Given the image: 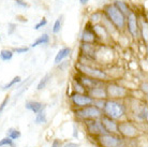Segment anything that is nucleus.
<instances>
[{
  "instance_id": "nucleus-10",
  "label": "nucleus",
  "mask_w": 148,
  "mask_h": 147,
  "mask_svg": "<svg viewBox=\"0 0 148 147\" xmlns=\"http://www.w3.org/2000/svg\"><path fill=\"white\" fill-rule=\"evenodd\" d=\"M128 19V30L131 33L132 37H137L138 33V24H137V17L135 13L132 11H130L128 15L126 16Z\"/></svg>"
},
{
  "instance_id": "nucleus-11",
  "label": "nucleus",
  "mask_w": 148,
  "mask_h": 147,
  "mask_svg": "<svg viewBox=\"0 0 148 147\" xmlns=\"http://www.w3.org/2000/svg\"><path fill=\"white\" fill-rule=\"evenodd\" d=\"M81 39H82V41H83V43L92 44L97 39V36H96V33H95V31H93L92 27L90 28L89 26H87L85 29L83 30V32H82Z\"/></svg>"
},
{
  "instance_id": "nucleus-25",
  "label": "nucleus",
  "mask_w": 148,
  "mask_h": 147,
  "mask_svg": "<svg viewBox=\"0 0 148 147\" xmlns=\"http://www.w3.org/2000/svg\"><path fill=\"white\" fill-rule=\"evenodd\" d=\"M2 146H13V141L10 137H3L0 140V147Z\"/></svg>"
},
{
  "instance_id": "nucleus-1",
  "label": "nucleus",
  "mask_w": 148,
  "mask_h": 147,
  "mask_svg": "<svg viewBox=\"0 0 148 147\" xmlns=\"http://www.w3.org/2000/svg\"><path fill=\"white\" fill-rule=\"evenodd\" d=\"M104 13L116 28L122 29L126 25V16L119 11L114 4H108L104 8Z\"/></svg>"
},
{
  "instance_id": "nucleus-33",
  "label": "nucleus",
  "mask_w": 148,
  "mask_h": 147,
  "mask_svg": "<svg viewBox=\"0 0 148 147\" xmlns=\"http://www.w3.org/2000/svg\"><path fill=\"white\" fill-rule=\"evenodd\" d=\"M63 147H79V145L76 143H72V142H70V143L64 144V146Z\"/></svg>"
},
{
  "instance_id": "nucleus-2",
  "label": "nucleus",
  "mask_w": 148,
  "mask_h": 147,
  "mask_svg": "<svg viewBox=\"0 0 148 147\" xmlns=\"http://www.w3.org/2000/svg\"><path fill=\"white\" fill-rule=\"evenodd\" d=\"M104 113H105V116L110 117L111 119H120V118L123 116L125 114V106L123 104L116 100H108V101H105V104H104Z\"/></svg>"
},
{
  "instance_id": "nucleus-29",
  "label": "nucleus",
  "mask_w": 148,
  "mask_h": 147,
  "mask_svg": "<svg viewBox=\"0 0 148 147\" xmlns=\"http://www.w3.org/2000/svg\"><path fill=\"white\" fill-rule=\"evenodd\" d=\"M8 102H9V97H5V98H4V100L2 101V103L0 104V115L2 114V112H3L4 107H5V105L8 104Z\"/></svg>"
},
{
  "instance_id": "nucleus-26",
  "label": "nucleus",
  "mask_w": 148,
  "mask_h": 147,
  "mask_svg": "<svg viewBox=\"0 0 148 147\" xmlns=\"http://www.w3.org/2000/svg\"><path fill=\"white\" fill-rule=\"evenodd\" d=\"M61 29V19H56L55 24H54V27H53V33H58Z\"/></svg>"
},
{
  "instance_id": "nucleus-28",
  "label": "nucleus",
  "mask_w": 148,
  "mask_h": 147,
  "mask_svg": "<svg viewBox=\"0 0 148 147\" xmlns=\"http://www.w3.org/2000/svg\"><path fill=\"white\" fill-rule=\"evenodd\" d=\"M29 51V47H16L14 48L13 53H17V54H23V53H27Z\"/></svg>"
},
{
  "instance_id": "nucleus-24",
  "label": "nucleus",
  "mask_w": 148,
  "mask_h": 147,
  "mask_svg": "<svg viewBox=\"0 0 148 147\" xmlns=\"http://www.w3.org/2000/svg\"><path fill=\"white\" fill-rule=\"evenodd\" d=\"M22 81V78H21V76H15L13 80H11V81L9 82L8 84H5L3 86V89H9L11 88L12 86H14L15 84H17V83H19V82Z\"/></svg>"
},
{
  "instance_id": "nucleus-15",
  "label": "nucleus",
  "mask_w": 148,
  "mask_h": 147,
  "mask_svg": "<svg viewBox=\"0 0 148 147\" xmlns=\"http://www.w3.org/2000/svg\"><path fill=\"white\" fill-rule=\"evenodd\" d=\"M25 106H26L27 110L34 112V114H38L41 111L44 110V105L41 102H38V101H28Z\"/></svg>"
},
{
  "instance_id": "nucleus-9",
  "label": "nucleus",
  "mask_w": 148,
  "mask_h": 147,
  "mask_svg": "<svg viewBox=\"0 0 148 147\" xmlns=\"http://www.w3.org/2000/svg\"><path fill=\"white\" fill-rule=\"evenodd\" d=\"M86 125H87V128H88L90 133L99 134V135L108 133L106 130L104 129L103 125H102L100 120H98V119H87V120H86Z\"/></svg>"
},
{
  "instance_id": "nucleus-17",
  "label": "nucleus",
  "mask_w": 148,
  "mask_h": 147,
  "mask_svg": "<svg viewBox=\"0 0 148 147\" xmlns=\"http://www.w3.org/2000/svg\"><path fill=\"white\" fill-rule=\"evenodd\" d=\"M114 5L117 8V9H118L119 11L121 12L125 16H127V15H128V13L130 12L129 5H128L125 1H122V0H115Z\"/></svg>"
},
{
  "instance_id": "nucleus-31",
  "label": "nucleus",
  "mask_w": 148,
  "mask_h": 147,
  "mask_svg": "<svg viewBox=\"0 0 148 147\" xmlns=\"http://www.w3.org/2000/svg\"><path fill=\"white\" fill-rule=\"evenodd\" d=\"M15 4L18 5L19 8H24V9L28 7V4H27L24 0H15Z\"/></svg>"
},
{
  "instance_id": "nucleus-12",
  "label": "nucleus",
  "mask_w": 148,
  "mask_h": 147,
  "mask_svg": "<svg viewBox=\"0 0 148 147\" xmlns=\"http://www.w3.org/2000/svg\"><path fill=\"white\" fill-rule=\"evenodd\" d=\"M100 122H101V124L103 125L104 129L106 130L108 133L118 132V130H117V124L115 122L114 119H111V118L108 117V116H103V117L101 118Z\"/></svg>"
},
{
  "instance_id": "nucleus-8",
  "label": "nucleus",
  "mask_w": 148,
  "mask_h": 147,
  "mask_svg": "<svg viewBox=\"0 0 148 147\" xmlns=\"http://www.w3.org/2000/svg\"><path fill=\"white\" fill-rule=\"evenodd\" d=\"M71 100H72V102H73L74 105L79 106V107L88 106V105H90V104L93 103V99L91 97L83 95V93H77V92H75V93H73V95L71 96Z\"/></svg>"
},
{
  "instance_id": "nucleus-3",
  "label": "nucleus",
  "mask_w": 148,
  "mask_h": 147,
  "mask_svg": "<svg viewBox=\"0 0 148 147\" xmlns=\"http://www.w3.org/2000/svg\"><path fill=\"white\" fill-rule=\"evenodd\" d=\"M76 115L83 119H98L102 116V112L95 105H88V106L82 107L81 110L76 111Z\"/></svg>"
},
{
  "instance_id": "nucleus-22",
  "label": "nucleus",
  "mask_w": 148,
  "mask_h": 147,
  "mask_svg": "<svg viewBox=\"0 0 148 147\" xmlns=\"http://www.w3.org/2000/svg\"><path fill=\"white\" fill-rule=\"evenodd\" d=\"M7 135L12 141H15L21 137V132H19L18 130H16V129H9L7 132Z\"/></svg>"
},
{
  "instance_id": "nucleus-27",
  "label": "nucleus",
  "mask_w": 148,
  "mask_h": 147,
  "mask_svg": "<svg viewBox=\"0 0 148 147\" xmlns=\"http://www.w3.org/2000/svg\"><path fill=\"white\" fill-rule=\"evenodd\" d=\"M46 24H47V19H45V17H43V19H41L40 22L38 23V24H36V25H34V30H39L40 29V28H42V27H44L45 25H46Z\"/></svg>"
},
{
  "instance_id": "nucleus-13",
  "label": "nucleus",
  "mask_w": 148,
  "mask_h": 147,
  "mask_svg": "<svg viewBox=\"0 0 148 147\" xmlns=\"http://www.w3.org/2000/svg\"><path fill=\"white\" fill-rule=\"evenodd\" d=\"M77 82L83 86V87L88 88V89H92V88H95V87H98V85H99V82L97 81V80L91 78V77L85 76V75L78 77Z\"/></svg>"
},
{
  "instance_id": "nucleus-5",
  "label": "nucleus",
  "mask_w": 148,
  "mask_h": 147,
  "mask_svg": "<svg viewBox=\"0 0 148 147\" xmlns=\"http://www.w3.org/2000/svg\"><path fill=\"white\" fill-rule=\"evenodd\" d=\"M117 130L120 132L123 136L127 137H134L137 134V129L136 127L129 122H121L117 124Z\"/></svg>"
},
{
  "instance_id": "nucleus-18",
  "label": "nucleus",
  "mask_w": 148,
  "mask_h": 147,
  "mask_svg": "<svg viewBox=\"0 0 148 147\" xmlns=\"http://www.w3.org/2000/svg\"><path fill=\"white\" fill-rule=\"evenodd\" d=\"M48 42H49V37H48V34L44 33V34H42L40 37L38 38L37 40L34 41V43L31 44V47H37L39 45H42V44H47Z\"/></svg>"
},
{
  "instance_id": "nucleus-7",
  "label": "nucleus",
  "mask_w": 148,
  "mask_h": 147,
  "mask_svg": "<svg viewBox=\"0 0 148 147\" xmlns=\"http://www.w3.org/2000/svg\"><path fill=\"white\" fill-rule=\"evenodd\" d=\"M99 142L103 147H119L120 145V139L112 133L101 134L99 136Z\"/></svg>"
},
{
  "instance_id": "nucleus-30",
  "label": "nucleus",
  "mask_w": 148,
  "mask_h": 147,
  "mask_svg": "<svg viewBox=\"0 0 148 147\" xmlns=\"http://www.w3.org/2000/svg\"><path fill=\"white\" fill-rule=\"evenodd\" d=\"M101 19V15L99 14V13H95V14L91 15V17H90V21L92 23H97V22H99Z\"/></svg>"
},
{
  "instance_id": "nucleus-35",
  "label": "nucleus",
  "mask_w": 148,
  "mask_h": 147,
  "mask_svg": "<svg viewBox=\"0 0 148 147\" xmlns=\"http://www.w3.org/2000/svg\"><path fill=\"white\" fill-rule=\"evenodd\" d=\"M143 34H144V39L147 41V26H144V29H143Z\"/></svg>"
},
{
  "instance_id": "nucleus-19",
  "label": "nucleus",
  "mask_w": 148,
  "mask_h": 147,
  "mask_svg": "<svg viewBox=\"0 0 148 147\" xmlns=\"http://www.w3.org/2000/svg\"><path fill=\"white\" fill-rule=\"evenodd\" d=\"M13 58V51L10 49H2L0 52V59L2 61H10Z\"/></svg>"
},
{
  "instance_id": "nucleus-21",
  "label": "nucleus",
  "mask_w": 148,
  "mask_h": 147,
  "mask_svg": "<svg viewBox=\"0 0 148 147\" xmlns=\"http://www.w3.org/2000/svg\"><path fill=\"white\" fill-rule=\"evenodd\" d=\"M46 122H47V119H46V113L44 112V110L41 111L40 113L37 114V117L34 119V122L37 125H42V124H45Z\"/></svg>"
},
{
  "instance_id": "nucleus-23",
  "label": "nucleus",
  "mask_w": 148,
  "mask_h": 147,
  "mask_svg": "<svg viewBox=\"0 0 148 147\" xmlns=\"http://www.w3.org/2000/svg\"><path fill=\"white\" fill-rule=\"evenodd\" d=\"M49 80H51V75H49V74H45L44 76H43V78H42V80L39 82V84H38V86H37L38 90H41V89L45 88L46 85L48 84Z\"/></svg>"
},
{
  "instance_id": "nucleus-34",
  "label": "nucleus",
  "mask_w": 148,
  "mask_h": 147,
  "mask_svg": "<svg viewBox=\"0 0 148 147\" xmlns=\"http://www.w3.org/2000/svg\"><path fill=\"white\" fill-rule=\"evenodd\" d=\"M52 147H60V142L58 140H55L52 143Z\"/></svg>"
},
{
  "instance_id": "nucleus-14",
  "label": "nucleus",
  "mask_w": 148,
  "mask_h": 147,
  "mask_svg": "<svg viewBox=\"0 0 148 147\" xmlns=\"http://www.w3.org/2000/svg\"><path fill=\"white\" fill-rule=\"evenodd\" d=\"M89 97H91L92 99H103L106 97V91H105V88H102V87H95V88L90 89L89 91Z\"/></svg>"
},
{
  "instance_id": "nucleus-16",
  "label": "nucleus",
  "mask_w": 148,
  "mask_h": 147,
  "mask_svg": "<svg viewBox=\"0 0 148 147\" xmlns=\"http://www.w3.org/2000/svg\"><path fill=\"white\" fill-rule=\"evenodd\" d=\"M71 53V49L69 47H63L61 48L58 53H57V55L55 57V65H59L60 63H62L63 59H66L68 56L70 55Z\"/></svg>"
},
{
  "instance_id": "nucleus-36",
  "label": "nucleus",
  "mask_w": 148,
  "mask_h": 147,
  "mask_svg": "<svg viewBox=\"0 0 148 147\" xmlns=\"http://www.w3.org/2000/svg\"><path fill=\"white\" fill-rule=\"evenodd\" d=\"M89 0H79V2H81V4H86L87 2H88Z\"/></svg>"
},
{
  "instance_id": "nucleus-6",
  "label": "nucleus",
  "mask_w": 148,
  "mask_h": 147,
  "mask_svg": "<svg viewBox=\"0 0 148 147\" xmlns=\"http://www.w3.org/2000/svg\"><path fill=\"white\" fill-rule=\"evenodd\" d=\"M105 91H106V97L114 98V99L123 98L127 95V89L117 84H110L105 88Z\"/></svg>"
},
{
  "instance_id": "nucleus-20",
  "label": "nucleus",
  "mask_w": 148,
  "mask_h": 147,
  "mask_svg": "<svg viewBox=\"0 0 148 147\" xmlns=\"http://www.w3.org/2000/svg\"><path fill=\"white\" fill-rule=\"evenodd\" d=\"M93 31L96 33L97 37H102V34H103V37H106L108 36V31L106 29L104 28L103 26H99V25H96L92 27Z\"/></svg>"
},
{
  "instance_id": "nucleus-32",
  "label": "nucleus",
  "mask_w": 148,
  "mask_h": 147,
  "mask_svg": "<svg viewBox=\"0 0 148 147\" xmlns=\"http://www.w3.org/2000/svg\"><path fill=\"white\" fill-rule=\"evenodd\" d=\"M140 117L142 118V119H147V107L145 106L143 110H142V112H141V114L138 115Z\"/></svg>"
},
{
  "instance_id": "nucleus-4",
  "label": "nucleus",
  "mask_w": 148,
  "mask_h": 147,
  "mask_svg": "<svg viewBox=\"0 0 148 147\" xmlns=\"http://www.w3.org/2000/svg\"><path fill=\"white\" fill-rule=\"evenodd\" d=\"M78 70L81 71V73H83L85 76L91 77V78H95V80H105L108 77L106 73L103 70L96 69V68H92V67L89 66H85V65H79Z\"/></svg>"
}]
</instances>
